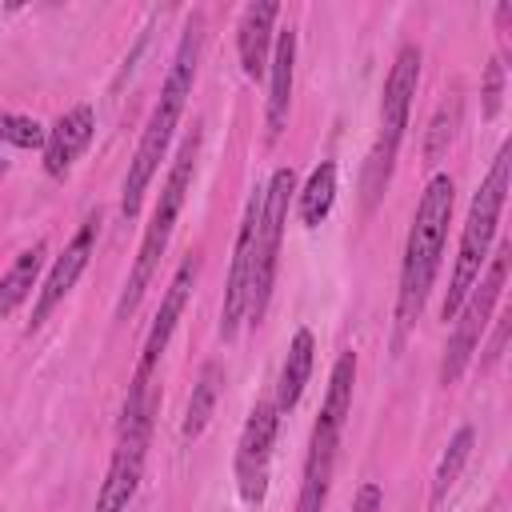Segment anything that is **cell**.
<instances>
[{
  "mask_svg": "<svg viewBox=\"0 0 512 512\" xmlns=\"http://www.w3.org/2000/svg\"><path fill=\"white\" fill-rule=\"evenodd\" d=\"M96 232H100V220H96V216H88V220L80 224V232L72 236V244L64 248V256H56V264H52V272H48V280H44L40 296H36L32 328H36V324H44V320H48V312H52V308H56V304L76 288L80 272H84V268H88V260H92Z\"/></svg>",
  "mask_w": 512,
  "mask_h": 512,
  "instance_id": "obj_12",
  "label": "cell"
},
{
  "mask_svg": "<svg viewBox=\"0 0 512 512\" xmlns=\"http://www.w3.org/2000/svg\"><path fill=\"white\" fill-rule=\"evenodd\" d=\"M200 44H204V16L192 12V20L184 24V36L176 44V56L168 64V76H164V88H160V100L152 104L148 112V124L140 132V144L132 152V164H128V176H124V200H120V212L124 220H132L140 212V200L168 152V140L184 116V104L192 96V84H196V64H200Z\"/></svg>",
  "mask_w": 512,
  "mask_h": 512,
  "instance_id": "obj_1",
  "label": "cell"
},
{
  "mask_svg": "<svg viewBox=\"0 0 512 512\" xmlns=\"http://www.w3.org/2000/svg\"><path fill=\"white\" fill-rule=\"evenodd\" d=\"M268 144L280 140L284 124H288V108H292V80H296V32L280 28L272 56H268Z\"/></svg>",
  "mask_w": 512,
  "mask_h": 512,
  "instance_id": "obj_15",
  "label": "cell"
},
{
  "mask_svg": "<svg viewBox=\"0 0 512 512\" xmlns=\"http://www.w3.org/2000/svg\"><path fill=\"white\" fill-rule=\"evenodd\" d=\"M192 284H196V256H184L180 268H176V276L168 280L164 300H160V312H156V320H152V328L144 336V352H140V364H136V376L140 380H152L156 376V364H160V356H164V348H168V340L176 332V320H180V312H184V304L192 296Z\"/></svg>",
  "mask_w": 512,
  "mask_h": 512,
  "instance_id": "obj_11",
  "label": "cell"
},
{
  "mask_svg": "<svg viewBox=\"0 0 512 512\" xmlns=\"http://www.w3.org/2000/svg\"><path fill=\"white\" fill-rule=\"evenodd\" d=\"M380 508H384V492H380V484L364 480L360 492H356V500H352V512H380Z\"/></svg>",
  "mask_w": 512,
  "mask_h": 512,
  "instance_id": "obj_24",
  "label": "cell"
},
{
  "mask_svg": "<svg viewBox=\"0 0 512 512\" xmlns=\"http://www.w3.org/2000/svg\"><path fill=\"white\" fill-rule=\"evenodd\" d=\"M276 428H280L276 400H256V408L248 412V424L240 432V448H236V484H240V496L248 504H260L264 500Z\"/></svg>",
  "mask_w": 512,
  "mask_h": 512,
  "instance_id": "obj_9",
  "label": "cell"
},
{
  "mask_svg": "<svg viewBox=\"0 0 512 512\" xmlns=\"http://www.w3.org/2000/svg\"><path fill=\"white\" fill-rule=\"evenodd\" d=\"M456 128H460V96H448V100L436 108L432 124H428V140H424V164H436V160L448 152V144H452Z\"/></svg>",
  "mask_w": 512,
  "mask_h": 512,
  "instance_id": "obj_21",
  "label": "cell"
},
{
  "mask_svg": "<svg viewBox=\"0 0 512 512\" xmlns=\"http://www.w3.org/2000/svg\"><path fill=\"white\" fill-rule=\"evenodd\" d=\"M452 204H456V184L452 176L436 172L416 204L408 240H404V264H400V292H396V336L392 348L400 352L412 324L424 312V300L436 284V268L444 256V240H448V224H452Z\"/></svg>",
  "mask_w": 512,
  "mask_h": 512,
  "instance_id": "obj_2",
  "label": "cell"
},
{
  "mask_svg": "<svg viewBox=\"0 0 512 512\" xmlns=\"http://www.w3.org/2000/svg\"><path fill=\"white\" fill-rule=\"evenodd\" d=\"M508 256H512V248L500 244L488 260V268L480 272V280L472 284V292L464 296V304L456 308V316H452L456 324H452V336H448L444 360H440V384H456L464 376L472 352L480 348V336H484V328L492 320V308H496V300L504 292V280H508Z\"/></svg>",
  "mask_w": 512,
  "mask_h": 512,
  "instance_id": "obj_7",
  "label": "cell"
},
{
  "mask_svg": "<svg viewBox=\"0 0 512 512\" xmlns=\"http://www.w3.org/2000/svg\"><path fill=\"white\" fill-rule=\"evenodd\" d=\"M256 220H260V192H252L236 244H232V268L224 284V304H220V340H232L244 312H248V280H252V240H256Z\"/></svg>",
  "mask_w": 512,
  "mask_h": 512,
  "instance_id": "obj_10",
  "label": "cell"
},
{
  "mask_svg": "<svg viewBox=\"0 0 512 512\" xmlns=\"http://www.w3.org/2000/svg\"><path fill=\"white\" fill-rule=\"evenodd\" d=\"M48 128H40L32 116H16V112H0V140L16 144V148H44Z\"/></svg>",
  "mask_w": 512,
  "mask_h": 512,
  "instance_id": "obj_22",
  "label": "cell"
},
{
  "mask_svg": "<svg viewBox=\"0 0 512 512\" xmlns=\"http://www.w3.org/2000/svg\"><path fill=\"white\" fill-rule=\"evenodd\" d=\"M196 156H200V124H192V132L184 136V144L172 160V172H168V180L156 196L152 220L144 228V240H140L136 264H132V276H128V284L116 300V320H128L136 312V304H140V296H144V288H148V280H152V272H156V264L168 248V236L176 228V216L184 208V196H188V184H192V172H196Z\"/></svg>",
  "mask_w": 512,
  "mask_h": 512,
  "instance_id": "obj_4",
  "label": "cell"
},
{
  "mask_svg": "<svg viewBox=\"0 0 512 512\" xmlns=\"http://www.w3.org/2000/svg\"><path fill=\"white\" fill-rule=\"evenodd\" d=\"M40 268H44V240H36L32 248H24V252L12 260V268L0 276V320H8V316L32 296Z\"/></svg>",
  "mask_w": 512,
  "mask_h": 512,
  "instance_id": "obj_17",
  "label": "cell"
},
{
  "mask_svg": "<svg viewBox=\"0 0 512 512\" xmlns=\"http://www.w3.org/2000/svg\"><path fill=\"white\" fill-rule=\"evenodd\" d=\"M220 384H224L220 364H204V368H200V380L192 384L188 408H184V424H180V436H184V440H196V436L208 428V420H212V412H216V400H220Z\"/></svg>",
  "mask_w": 512,
  "mask_h": 512,
  "instance_id": "obj_18",
  "label": "cell"
},
{
  "mask_svg": "<svg viewBox=\"0 0 512 512\" xmlns=\"http://www.w3.org/2000/svg\"><path fill=\"white\" fill-rule=\"evenodd\" d=\"M480 96H484V116L492 120V116L500 112V104H504V64H500V60H488Z\"/></svg>",
  "mask_w": 512,
  "mask_h": 512,
  "instance_id": "obj_23",
  "label": "cell"
},
{
  "mask_svg": "<svg viewBox=\"0 0 512 512\" xmlns=\"http://www.w3.org/2000/svg\"><path fill=\"white\" fill-rule=\"evenodd\" d=\"M504 340H508V320L496 324V336H492V344H488V352H484V360H480V372H488V368L504 356Z\"/></svg>",
  "mask_w": 512,
  "mask_h": 512,
  "instance_id": "obj_25",
  "label": "cell"
},
{
  "mask_svg": "<svg viewBox=\"0 0 512 512\" xmlns=\"http://www.w3.org/2000/svg\"><path fill=\"white\" fill-rule=\"evenodd\" d=\"M312 364H316V344H312V332L308 328H296L292 344H288V356L280 364V380H276V408L280 412H292L312 380Z\"/></svg>",
  "mask_w": 512,
  "mask_h": 512,
  "instance_id": "obj_16",
  "label": "cell"
},
{
  "mask_svg": "<svg viewBox=\"0 0 512 512\" xmlns=\"http://www.w3.org/2000/svg\"><path fill=\"white\" fill-rule=\"evenodd\" d=\"M416 84H420V48L416 44H404L388 68V80H384V96H380V128H376V140L368 148V160H364V176H360V192H364V212H372L392 180V168H396V152H400V140H404V128H408V108H412V96H416Z\"/></svg>",
  "mask_w": 512,
  "mask_h": 512,
  "instance_id": "obj_3",
  "label": "cell"
},
{
  "mask_svg": "<svg viewBox=\"0 0 512 512\" xmlns=\"http://www.w3.org/2000/svg\"><path fill=\"white\" fill-rule=\"evenodd\" d=\"M472 444H476V432H472L468 424L456 428V436L448 440V448H444V456H440V464H436V476H432V504H444L448 488L460 480V472H464V464H468V456H472Z\"/></svg>",
  "mask_w": 512,
  "mask_h": 512,
  "instance_id": "obj_20",
  "label": "cell"
},
{
  "mask_svg": "<svg viewBox=\"0 0 512 512\" xmlns=\"http://www.w3.org/2000/svg\"><path fill=\"white\" fill-rule=\"evenodd\" d=\"M508 144L496 152L484 184L476 188L472 196V208H468V220H464V232H460V248H456V268H452V280H448V296H444V308L440 316L452 320L456 308L464 304V296L472 292V284L480 280L484 264H488V248H492V236H496V224H500V212H504V196H508Z\"/></svg>",
  "mask_w": 512,
  "mask_h": 512,
  "instance_id": "obj_5",
  "label": "cell"
},
{
  "mask_svg": "<svg viewBox=\"0 0 512 512\" xmlns=\"http://www.w3.org/2000/svg\"><path fill=\"white\" fill-rule=\"evenodd\" d=\"M296 200H300V220H304V228H316V224L332 212V200H336V164H332V160L316 164Z\"/></svg>",
  "mask_w": 512,
  "mask_h": 512,
  "instance_id": "obj_19",
  "label": "cell"
},
{
  "mask_svg": "<svg viewBox=\"0 0 512 512\" xmlns=\"http://www.w3.org/2000/svg\"><path fill=\"white\" fill-rule=\"evenodd\" d=\"M296 192V172L276 168L268 188L260 192V220H256V240H252V280H248V312L244 320L256 328L268 312L272 284H276V264H280V240H284V220L288 204Z\"/></svg>",
  "mask_w": 512,
  "mask_h": 512,
  "instance_id": "obj_6",
  "label": "cell"
},
{
  "mask_svg": "<svg viewBox=\"0 0 512 512\" xmlns=\"http://www.w3.org/2000/svg\"><path fill=\"white\" fill-rule=\"evenodd\" d=\"M276 16L280 4L276 0H256L240 12V28H236V52H240V68L244 76L260 80L268 72V56H272V36H276Z\"/></svg>",
  "mask_w": 512,
  "mask_h": 512,
  "instance_id": "obj_13",
  "label": "cell"
},
{
  "mask_svg": "<svg viewBox=\"0 0 512 512\" xmlns=\"http://www.w3.org/2000/svg\"><path fill=\"white\" fill-rule=\"evenodd\" d=\"M348 412H352V392L340 388V384H328L324 404H320V416L312 424L296 512H320L328 504V488H332V472H336V452H340V432H344Z\"/></svg>",
  "mask_w": 512,
  "mask_h": 512,
  "instance_id": "obj_8",
  "label": "cell"
},
{
  "mask_svg": "<svg viewBox=\"0 0 512 512\" xmlns=\"http://www.w3.org/2000/svg\"><path fill=\"white\" fill-rule=\"evenodd\" d=\"M92 132H96V116H92L88 104H76L72 112H64V116L48 128V136H44V172L56 176V180L68 176L72 160L88 148Z\"/></svg>",
  "mask_w": 512,
  "mask_h": 512,
  "instance_id": "obj_14",
  "label": "cell"
}]
</instances>
